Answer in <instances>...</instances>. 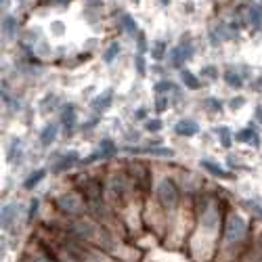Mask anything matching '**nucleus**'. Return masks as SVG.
Returning <instances> with one entry per match:
<instances>
[{
    "mask_svg": "<svg viewBox=\"0 0 262 262\" xmlns=\"http://www.w3.org/2000/svg\"><path fill=\"white\" fill-rule=\"evenodd\" d=\"M151 55H154V59L156 61H160V59H164V55H166V42H162V40H158L154 47H151Z\"/></svg>",
    "mask_w": 262,
    "mask_h": 262,
    "instance_id": "29",
    "label": "nucleus"
},
{
    "mask_svg": "<svg viewBox=\"0 0 262 262\" xmlns=\"http://www.w3.org/2000/svg\"><path fill=\"white\" fill-rule=\"evenodd\" d=\"M244 105H246V99L244 97H233L231 103H229L231 109H239V107H244Z\"/></svg>",
    "mask_w": 262,
    "mask_h": 262,
    "instance_id": "35",
    "label": "nucleus"
},
{
    "mask_svg": "<svg viewBox=\"0 0 262 262\" xmlns=\"http://www.w3.org/2000/svg\"><path fill=\"white\" fill-rule=\"evenodd\" d=\"M82 160H80V156L76 154V151H72V154H65V156H61V158H57L55 162H53V166H51V170L55 172V174H61V172H68V170H72L74 166H78Z\"/></svg>",
    "mask_w": 262,
    "mask_h": 262,
    "instance_id": "8",
    "label": "nucleus"
},
{
    "mask_svg": "<svg viewBox=\"0 0 262 262\" xmlns=\"http://www.w3.org/2000/svg\"><path fill=\"white\" fill-rule=\"evenodd\" d=\"M248 19H250V24L258 30L262 26V9H256V7H250L248 9Z\"/></svg>",
    "mask_w": 262,
    "mask_h": 262,
    "instance_id": "27",
    "label": "nucleus"
},
{
    "mask_svg": "<svg viewBox=\"0 0 262 262\" xmlns=\"http://www.w3.org/2000/svg\"><path fill=\"white\" fill-rule=\"evenodd\" d=\"M135 70L139 72L141 78L147 74V63H145V57H143V55H137V57H135Z\"/></svg>",
    "mask_w": 262,
    "mask_h": 262,
    "instance_id": "32",
    "label": "nucleus"
},
{
    "mask_svg": "<svg viewBox=\"0 0 262 262\" xmlns=\"http://www.w3.org/2000/svg\"><path fill=\"white\" fill-rule=\"evenodd\" d=\"M112 101H114V89H107V91H103L99 97H95V99L91 101V107L95 109L97 114H101V112H105L109 105H112Z\"/></svg>",
    "mask_w": 262,
    "mask_h": 262,
    "instance_id": "14",
    "label": "nucleus"
},
{
    "mask_svg": "<svg viewBox=\"0 0 262 262\" xmlns=\"http://www.w3.org/2000/svg\"><path fill=\"white\" fill-rule=\"evenodd\" d=\"M202 74H204V76H208V78H212V80H216V78H218V70L214 68V65H208V68H204V70H202Z\"/></svg>",
    "mask_w": 262,
    "mask_h": 262,
    "instance_id": "34",
    "label": "nucleus"
},
{
    "mask_svg": "<svg viewBox=\"0 0 262 262\" xmlns=\"http://www.w3.org/2000/svg\"><path fill=\"white\" fill-rule=\"evenodd\" d=\"M216 135H218V139H221V145L223 147H231V143H233V135H231V128L229 126H221V128H216Z\"/></svg>",
    "mask_w": 262,
    "mask_h": 262,
    "instance_id": "24",
    "label": "nucleus"
},
{
    "mask_svg": "<svg viewBox=\"0 0 262 262\" xmlns=\"http://www.w3.org/2000/svg\"><path fill=\"white\" fill-rule=\"evenodd\" d=\"M135 3H139V0H135Z\"/></svg>",
    "mask_w": 262,
    "mask_h": 262,
    "instance_id": "41",
    "label": "nucleus"
},
{
    "mask_svg": "<svg viewBox=\"0 0 262 262\" xmlns=\"http://www.w3.org/2000/svg\"><path fill=\"white\" fill-rule=\"evenodd\" d=\"M162 128H164V122H162L160 118H156V120H147V122H145V130H147V133H151V135H154V133H160Z\"/></svg>",
    "mask_w": 262,
    "mask_h": 262,
    "instance_id": "30",
    "label": "nucleus"
},
{
    "mask_svg": "<svg viewBox=\"0 0 262 262\" xmlns=\"http://www.w3.org/2000/svg\"><path fill=\"white\" fill-rule=\"evenodd\" d=\"M3 34L9 40L15 38V34H17V19L13 15H5V19H3Z\"/></svg>",
    "mask_w": 262,
    "mask_h": 262,
    "instance_id": "22",
    "label": "nucleus"
},
{
    "mask_svg": "<svg viewBox=\"0 0 262 262\" xmlns=\"http://www.w3.org/2000/svg\"><path fill=\"white\" fill-rule=\"evenodd\" d=\"M154 93L156 95H166V93H177V84L172 80H160L154 84Z\"/></svg>",
    "mask_w": 262,
    "mask_h": 262,
    "instance_id": "23",
    "label": "nucleus"
},
{
    "mask_svg": "<svg viewBox=\"0 0 262 262\" xmlns=\"http://www.w3.org/2000/svg\"><path fill=\"white\" fill-rule=\"evenodd\" d=\"M97 154L101 156V160H112V158H116V154H118V145L112 141V139H103L101 143H99V151Z\"/></svg>",
    "mask_w": 262,
    "mask_h": 262,
    "instance_id": "16",
    "label": "nucleus"
},
{
    "mask_svg": "<svg viewBox=\"0 0 262 262\" xmlns=\"http://www.w3.org/2000/svg\"><path fill=\"white\" fill-rule=\"evenodd\" d=\"M19 204H15V202H9V204H5L3 206V214H0V225H3V231L5 233H9V231H13V227L17 225V221H19Z\"/></svg>",
    "mask_w": 262,
    "mask_h": 262,
    "instance_id": "7",
    "label": "nucleus"
},
{
    "mask_svg": "<svg viewBox=\"0 0 262 262\" xmlns=\"http://www.w3.org/2000/svg\"><path fill=\"white\" fill-rule=\"evenodd\" d=\"M137 49H139V55H143V53L147 51V38H145L143 32L137 36Z\"/></svg>",
    "mask_w": 262,
    "mask_h": 262,
    "instance_id": "33",
    "label": "nucleus"
},
{
    "mask_svg": "<svg viewBox=\"0 0 262 262\" xmlns=\"http://www.w3.org/2000/svg\"><path fill=\"white\" fill-rule=\"evenodd\" d=\"M91 3H95V5H97V3H99V0H91Z\"/></svg>",
    "mask_w": 262,
    "mask_h": 262,
    "instance_id": "40",
    "label": "nucleus"
},
{
    "mask_svg": "<svg viewBox=\"0 0 262 262\" xmlns=\"http://www.w3.org/2000/svg\"><path fill=\"white\" fill-rule=\"evenodd\" d=\"M47 179V170L45 168H40V170H34L32 174H30V177L24 181V189L26 191H32V189H36L42 181H45Z\"/></svg>",
    "mask_w": 262,
    "mask_h": 262,
    "instance_id": "18",
    "label": "nucleus"
},
{
    "mask_svg": "<svg viewBox=\"0 0 262 262\" xmlns=\"http://www.w3.org/2000/svg\"><path fill=\"white\" fill-rule=\"evenodd\" d=\"M76 120H78V114H76V105L68 103L61 107V126L65 130V135H72L74 128H76Z\"/></svg>",
    "mask_w": 262,
    "mask_h": 262,
    "instance_id": "10",
    "label": "nucleus"
},
{
    "mask_svg": "<svg viewBox=\"0 0 262 262\" xmlns=\"http://www.w3.org/2000/svg\"><path fill=\"white\" fill-rule=\"evenodd\" d=\"M57 137H59V124H55V122H49L45 128L40 130V145L42 147H51L55 141H57Z\"/></svg>",
    "mask_w": 262,
    "mask_h": 262,
    "instance_id": "13",
    "label": "nucleus"
},
{
    "mask_svg": "<svg viewBox=\"0 0 262 262\" xmlns=\"http://www.w3.org/2000/svg\"><path fill=\"white\" fill-rule=\"evenodd\" d=\"M135 120H145L147 118V109H143V107H139V109H135Z\"/></svg>",
    "mask_w": 262,
    "mask_h": 262,
    "instance_id": "36",
    "label": "nucleus"
},
{
    "mask_svg": "<svg viewBox=\"0 0 262 262\" xmlns=\"http://www.w3.org/2000/svg\"><path fill=\"white\" fill-rule=\"evenodd\" d=\"M168 95H156V101H154V109H156V114H164L166 109H168Z\"/></svg>",
    "mask_w": 262,
    "mask_h": 262,
    "instance_id": "28",
    "label": "nucleus"
},
{
    "mask_svg": "<svg viewBox=\"0 0 262 262\" xmlns=\"http://www.w3.org/2000/svg\"><path fill=\"white\" fill-rule=\"evenodd\" d=\"M156 202L164 214H174V210L181 204V189L172 179H162L156 185Z\"/></svg>",
    "mask_w": 262,
    "mask_h": 262,
    "instance_id": "3",
    "label": "nucleus"
},
{
    "mask_svg": "<svg viewBox=\"0 0 262 262\" xmlns=\"http://www.w3.org/2000/svg\"><path fill=\"white\" fill-rule=\"evenodd\" d=\"M200 166H202L208 174L216 177V179H225V181H233V179H235V174H233V172L225 170L221 164H216V162H214V160H210V158H204V160L200 162Z\"/></svg>",
    "mask_w": 262,
    "mask_h": 262,
    "instance_id": "9",
    "label": "nucleus"
},
{
    "mask_svg": "<svg viewBox=\"0 0 262 262\" xmlns=\"http://www.w3.org/2000/svg\"><path fill=\"white\" fill-rule=\"evenodd\" d=\"M174 133H177L179 137H195L200 133V124L195 122V120H191V118H183V120H179L177 124H174Z\"/></svg>",
    "mask_w": 262,
    "mask_h": 262,
    "instance_id": "11",
    "label": "nucleus"
},
{
    "mask_svg": "<svg viewBox=\"0 0 262 262\" xmlns=\"http://www.w3.org/2000/svg\"><path fill=\"white\" fill-rule=\"evenodd\" d=\"M120 51H122V47L118 45V42H112L107 49H105V53H103V61L105 63H114L116 61V57L120 55Z\"/></svg>",
    "mask_w": 262,
    "mask_h": 262,
    "instance_id": "25",
    "label": "nucleus"
},
{
    "mask_svg": "<svg viewBox=\"0 0 262 262\" xmlns=\"http://www.w3.org/2000/svg\"><path fill=\"white\" fill-rule=\"evenodd\" d=\"M254 118H256V122H260V124H262V105H258V107H256Z\"/></svg>",
    "mask_w": 262,
    "mask_h": 262,
    "instance_id": "38",
    "label": "nucleus"
},
{
    "mask_svg": "<svg viewBox=\"0 0 262 262\" xmlns=\"http://www.w3.org/2000/svg\"><path fill=\"white\" fill-rule=\"evenodd\" d=\"M235 139L239 143H250L252 147H260V135H258V130L254 126H248L244 130H239V133L235 135Z\"/></svg>",
    "mask_w": 262,
    "mask_h": 262,
    "instance_id": "15",
    "label": "nucleus"
},
{
    "mask_svg": "<svg viewBox=\"0 0 262 262\" xmlns=\"http://www.w3.org/2000/svg\"><path fill=\"white\" fill-rule=\"evenodd\" d=\"M239 262H262V235L252 239L250 248L246 250V254L242 256Z\"/></svg>",
    "mask_w": 262,
    "mask_h": 262,
    "instance_id": "12",
    "label": "nucleus"
},
{
    "mask_svg": "<svg viewBox=\"0 0 262 262\" xmlns=\"http://www.w3.org/2000/svg\"><path fill=\"white\" fill-rule=\"evenodd\" d=\"M223 80L231 86V89H235V91H239L244 86V76L239 72H235V70H225L223 72Z\"/></svg>",
    "mask_w": 262,
    "mask_h": 262,
    "instance_id": "19",
    "label": "nucleus"
},
{
    "mask_svg": "<svg viewBox=\"0 0 262 262\" xmlns=\"http://www.w3.org/2000/svg\"><path fill=\"white\" fill-rule=\"evenodd\" d=\"M160 3H162V5H168V3H170V0H160Z\"/></svg>",
    "mask_w": 262,
    "mask_h": 262,
    "instance_id": "39",
    "label": "nucleus"
},
{
    "mask_svg": "<svg viewBox=\"0 0 262 262\" xmlns=\"http://www.w3.org/2000/svg\"><path fill=\"white\" fill-rule=\"evenodd\" d=\"M204 107H206V112H210V114H221L223 112V101H218L216 97H208L204 101Z\"/></svg>",
    "mask_w": 262,
    "mask_h": 262,
    "instance_id": "26",
    "label": "nucleus"
},
{
    "mask_svg": "<svg viewBox=\"0 0 262 262\" xmlns=\"http://www.w3.org/2000/svg\"><path fill=\"white\" fill-rule=\"evenodd\" d=\"M181 80H183V84L187 86L189 91H200V89H202L200 78L195 76L193 72H189V70H181Z\"/></svg>",
    "mask_w": 262,
    "mask_h": 262,
    "instance_id": "20",
    "label": "nucleus"
},
{
    "mask_svg": "<svg viewBox=\"0 0 262 262\" xmlns=\"http://www.w3.org/2000/svg\"><path fill=\"white\" fill-rule=\"evenodd\" d=\"M107 191L109 195H114L116 200H124L128 195V177H124V174H112L107 181Z\"/></svg>",
    "mask_w": 262,
    "mask_h": 262,
    "instance_id": "6",
    "label": "nucleus"
},
{
    "mask_svg": "<svg viewBox=\"0 0 262 262\" xmlns=\"http://www.w3.org/2000/svg\"><path fill=\"white\" fill-rule=\"evenodd\" d=\"M191 57H193L191 40L189 42L183 40V42H179L177 47H172V51H170V65H172V68H177V70H181Z\"/></svg>",
    "mask_w": 262,
    "mask_h": 262,
    "instance_id": "5",
    "label": "nucleus"
},
{
    "mask_svg": "<svg viewBox=\"0 0 262 262\" xmlns=\"http://www.w3.org/2000/svg\"><path fill=\"white\" fill-rule=\"evenodd\" d=\"M38 208H40V200H38V198H34V200L30 202V208H28V223H34V221H36Z\"/></svg>",
    "mask_w": 262,
    "mask_h": 262,
    "instance_id": "31",
    "label": "nucleus"
},
{
    "mask_svg": "<svg viewBox=\"0 0 262 262\" xmlns=\"http://www.w3.org/2000/svg\"><path fill=\"white\" fill-rule=\"evenodd\" d=\"M24 262H59V258L47 239H38V244L26 252Z\"/></svg>",
    "mask_w": 262,
    "mask_h": 262,
    "instance_id": "4",
    "label": "nucleus"
},
{
    "mask_svg": "<svg viewBox=\"0 0 262 262\" xmlns=\"http://www.w3.org/2000/svg\"><path fill=\"white\" fill-rule=\"evenodd\" d=\"M120 24H122V28H124V32L128 34V36H139L141 32H139V26H137V21L130 17L128 13H124L122 17H120Z\"/></svg>",
    "mask_w": 262,
    "mask_h": 262,
    "instance_id": "21",
    "label": "nucleus"
},
{
    "mask_svg": "<svg viewBox=\"0 0 262 262\" xmlns=\"http://www.w3.org/2000/svg\"><path fill=\"white\" fill-rule=\"evenodd\" d=\"M195 223L187 237V254L193 262H212L221 244L227 208L214 195H202L195 202Z\"/></svg>",
    "mask_w": 262,
    "mask_h": 262,
    "instance_id": "1",
    "label": "nucleus"
},
{
    "mask_svg": "<svg viewBox=\"0 0 262 262\" xmlns=\"http://www.w3.org/2000/svg\"><path fill=\"white\" fill-rule=\"evenodd\" d=\"M21 158H24V143L19 139H13L7 149V160H9V164H17Z\"/></svg>",
    "mask_w": 262,
    "mask_h": 262,
    "instance_id": "17",
    "label": "nucleus"
},
{
    "mask_svg": "<svg viewBox=\"0 0 262 262\" xmlns=\"http://www.w3.org/2000/svg\"><path fill=\"white\" fill-rule=\"evenodd\" d=\"M55 208L61 216H65L68 221H74V218L86 216L89 214V206H86V200L78 191H68V193H61L55 198Z\"/></svg>",
    "mask_w": 262,
    "mask_h": 262,
    "instance_id": "2",
    "label": "nucleus"
},
{
    "mask_svg": "<svg viewBox=\"0 0 262 262\" xmlns=\"http://www.w3.org/2000/svg\"><path fill=\"white\" fill-rule=\"evenodd\" d=\"M254 91H256V93H262V76H258V78L254 80Z\"/></svg>",
    "mask_w": 262,
    "mask_h": 262,
    "instance_id": "37",
    "label": "nucleus"
}]
</instances>
